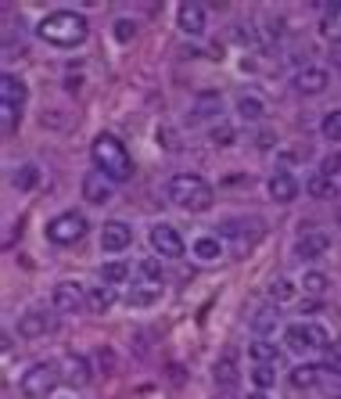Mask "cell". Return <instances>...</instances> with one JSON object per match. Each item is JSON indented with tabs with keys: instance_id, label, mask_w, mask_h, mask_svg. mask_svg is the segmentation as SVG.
<instances>
[{
	"instance_id": "6da1fadb",
	"label": "cell",
	"mask_w": 341,
	"mask_h": 399,
	"mask_svg": "<svg viewBox=\"0 0 341 399\" xmlns=\"http://www.w3.org/2000/svg\"><path fill=\"white\" fill-rule=\"evenodd\" d=\"M36 36H40L43 43H50V47L72 50V47L86 43L90 26H86V18H83V15H76V11H50L47 18H40Z\"/></svg>"
},
{
	"instance_id": "7a4b0ae2",
	"label": "cell",
	"mask_w": 341,
	"mask_h": 399,
	"mask_svg": "<svg viewBox=\"0 0 341 399\" xmlns=\"http://www.w3.org/2000/svg\"><path fill=\"white\" fill-rule=\"evenodd\" d=\"M90 155H94L97 173H104L111 184H126V180L133 177V158L126 155V148H123V141H119V137H111V133L94 137Z\"/></svg>"
},
{
	"instance_id": "3957f363",
	"label": "cell",
	"mask_w": 341,
	"mask_h": 399,
	"mask_svg": "<svg viewBox=\"0 0 341 399\" xmlns=\"http://www.w3.org/2000/svg\"><path fill=\"white\" fill-rule=\"evenodd\" d=\"M165 198L173 202L177 209H184V212H205V209H212L216 191L198 173H177L173 180L165 184Z\"/></svg>"
},
{
	"instance_id": "277c9868",
	"label": "cell",
	"mask_w": 341,
	"mask_h": 399,
	"mask_svg": "<svg viewBox=\"0 0 341 399\" xmlns=\"http://www.w3.org/2000/svg\"><path fill=\"white\" fill-rule=\"evenodd\" d=\"M223 241L230 245L234 256H248L259 241H262V219L255 216H237L223 223Z\"/></svg>"
},
{
	"instance_id": "5b68a950",
	"label": "cell",
	"mask_w": 341,
	"mask_h": 399,
	"mask_svg": "<svg viewBox=\"0 0 341 399\" xmlns=\"http://www.w3.org/2000/svg\"><path fill=\"white\" fill-rule=\"evenodd\" d=\"M58 381H62V367L40 360V364H33V367L22 374L18 392H22V399H47L54 388H58Z\"/></svg>"
},
{
	"instance_id": "8992f818",
	"label": "cell",
	"mask_w": 341,
	"mask_h": 399,
	"mask_svg": "<svg viewBox=\"0 0 341 399\" xmlns=\"http://www.w3.org/2000/svg\"><path fill=\"white\" fill-rule=\"evenodd\" d=\"M83 234H86V216L76 212V209L54 216V219L47 223V238H50L54 245H76Z\"/></svg>"
},
{
	"instance_id": "52a82bcc",
	"label": "cell",
	"mask_w": 341,
	"mask_h": 399,
	"mask_svg": "<svg viewBox=\"0 0 341 399\" xmlns=\"http://www.w3.org/2000/svg\"><path fill=\"white\" fill-rule=\"evenodd\" d=\"M284 341H288V349H291V353H309V349H327L330 334H327L320 324H306V320H298V324H291L288 331H284Z\"/></svg>"
},
{
	"instance_id": "ba28073f",
	"label": "cell",
	"mask_w": 341,
	"mask_h": 399,
	"mask_svg": "<svg viewBox=\"0 0 341 399\" xmlns=\"http://www.w3.org/2000/svg\"><path fill=\"white\" fill-rule=\"evenodd\" d=\"M86 295L90 292H83V284L58 280V284H54V292H50V302H54V310H58V313H79L86 306Z\"/></svg>"
},
{
	"instance_id": "9c48e42d",
	"label": "cell",
	"mask_w": 341,
	"mask_h": 399,
	"mask_svg": "<svg viewBox=\"0 0 341 399\" xmlns=\"http://www.w3.org/2000/svg\"><path fill=\"white\" fill-rule=\"evenodd\" d=\"M147 238H151V248H155L158 256H165V259H180V256H184V238H180L177 226H169V223H155Z\"/></svg>"
},
{
	"instance_id": "30bf717a",
	"label": "cell",
	"mask_w": 341,
	"mask_h": 399,
	"mask_svg": "<svg viewBox=\"0 0 341 399\" xmlns=\"http://www.w3.org/2000/svg\"><path fill=\"white\" fill-rule=\"evenodd\" d=\"M130 241H133V226H130V223L108 219V223L101 226V248H104V252H123V248H130Z\"/></svg>"
},
{
	"instance_id": "8fae6325",
	"label": "cell",
	"mask_w": 341,
	"mask_h": 399,
	"mask_svg": "<svg viewBox=\"0 0 341 399\" xmlns=\"http://www.w3.org/2000/svg\"><path fill=\"white\" fill-rule=\"evenodd\" d=\"M58 367H62V381L72 385V388H83V385H90V378H94V374H90V360L79 356V353H69Z\"/></svg>"
},
{
	"instance_id": "7c38bea8",
	"label": "cell",
	"mask_w": 341,
	"mask_h": 399,
	"mask_svg": "<svg viewBox=\"0 0 341 399\" xmlns=\"http://www.w3.org/2000/svg\"><path fill=\"white\" fill-rule=\"evenodd\" d=\"M266 191H269V198H273L276 205H291V202L298 198V180L288 173V169H280V173H273V177H269Z\"/></svg>"
},
{
	"instance_id": "4fadbf2b",
	"label": "cell",
	"mask_w": 341,
	"mask_h": 399,
	"mask_svg": "<svg viewBox=\"0 0 341 399\" xmlns=\"http://www.w3.org/2000/svg\"><path fill=\"white\" fill-rule=\"evenodd\" d=\"M177 26H180V33H187V36H201L205 33V26H208V15H205V8L201 4H180L177 8Z\"/></svg>"
},
{
	"instance_id": "5bb4252c",
	"label": "cell",
	"mask_w": 341,
	"mask_h": 399,
	"mask_svg": "<svg viewBox=\"0 0 341 399\" xmlns=\"http://www.w3.org/2000/svg\"><path fill=\"white\" fill-rule=\"evenodd\" d=\"M216 385L223 392H234L241 385V371H237V353L234 349H226L219 360H216Z\"/></svg>"
},
{
	"instance_id": "9a60e30c",
	"label": "cell",
	"mask_w": 341,
	"mask_h": 399,
	"mask_svg": "<svg viewBox=\"0 0 341 399\" xmlns=\"http://www.w3.org/2000/svg\"><path fill=\"white\" fill-rule=\"evenodd\" d=\"M295 87H298V94L316 97V94H323V90L330 87V72L320 69V65H309V69H302V72L295 76Z\"/></svg>"
},
{
	"instance_id": "2e32d148",
	"label": "cell",
	"mask_w": 341,
	"mask_h": 399,
	"mask_svg": "<svg viewBox=\"0 0 341 399\" xmlns=\"http://www.w3.org/2000/svg\"><path fill=\"white\" fill-rule=\"evenodd\" d=\"M83 198L90 205H108L111 198H116V195H111V180L104 173H97V169H94V173H86L83 177Z\"/></svg>"
},
{
	"instance_id": "e0dca14e",
	"label": "cell",
	"mask_w": 341,
	"mask_h": 399,
	"mask_svg": "<svg viewBox=\"0 0 341 399\" xmlns=\"http://www.w3.org/2000/svg\"><path fill=\"white\" fill-rule=\"evenodd\" d=\"M47 331H50V317L43 310H29V313L18 317V338L33 341V338H43Z\"/></svg>"
},
{
	"instance_id": "ac0fdd59",
	"label": "cell",
	"mask_w": 341,
	"mask_h": 399,
	"mask_svg": "<svg viewBox=\"0 0 341 399\" xmlns=\"http://www.w3.org/2000/svg\"><path fill=\"white\" fill-rule=\"evenodd\" d=\"M26 97H29V90H26V83H22L15 72H4V76H0V104H15V108H22Z\"/></svg>"
},
{
	"instance_id": "d6986e66",
	"label": "cell",
	"mask_w": 341,
	"mask_h": 399,
	"mask_svg": "<svg viewBox=\"0 0 341 399\" xmlns=\"http://www.w3.org/2000/svg\"><path fill=\"white\" fill-rule=\"evenodd\" d=\"M306 195H309V198H316V202L341 198V191H337V180H334V177H327V173H313V177L306 180Z\"/></svg>"
},
{
	"instance_id": "ffe728a7",
	"label": "cell",
	"mask_w": 341,
	"mask_h": 399,
	"mask_svg": "<svg viewBox=\"0 0 341 399\" xmlns=\"http://www.w3.org/2000/svg\"><path fill=\"white\" fill-rule=\"evenodd\" d=\"M327 248H330V241L320 231H309L295 241V256H302V259H320V256H327Z\"/></svg>"
},
{
	"instance_id": "44dd1931",
	"label": "cell",
	"mask_w": 341,
	"mask_h": 399,
	"mask_svg": "<svg viewBox=\"0 0 341 399\" xmlns=\"http://www.w3.org/2000/svg\"><path fill=\"white\" fill-rule=\"evenodd\" d=\"M223 111V97L219 94H201L194 104H191V123H208Z\"/></svg>"
},
{
	"instance_id": "7402d4cb",
	"label": "cell",
	"mask_w": 341,
	"mask_h": 399,
	"mask_svg": "<svg viewBox=\"0 0 341 399\" xmlns=\"http://www.w3.org/2000/svg\"><path fill=\"white\" fill-rule=\"evenodd\" d=\"M237 116H241L245 123L266 119V101H262L259 94H241V97H237Z\"/></svg>"
},
{
	"instance_id": "603a6c76",
	"label": "cell",
	"mask_w": 341,
	"mask_h": 399,
	"mask_svg": "<svg viewBox=\"0 0 341 399\" xmlns=\"http://www.w3.org/2000/svg\"><path fill=\"white\" fill-rule=\"evenodd\" d=\"M126 299H130V306H137V310H144V306H155V302L162 299V284H151V280H144V284H133Z\"/></svg>"
},
{
	"instance_id": "cb8c5ba5",
	"label": "cell",
	"mask_w": 341,
	"mask_h": 399,
	"mask_svg": "<svg viewBox=\"0 0 341 399\" xmlns=\"http://www.w3.org/2000/svg\"><path fill=\"white\" fill-rule=\"evenodd\" d=\"M276 324H280V313H276L273 306H259V310L252 313V331H255L259 338L273 334V331H276Z\"/></svg>"
},
{
	"instance_id": "d4e9b609",
	"label": "cell",
	"mask_w": 341,
	"mask_h": 399,
	"mask_svg": "<svg viewBox=\"0 0 341 399\" xmlns=\"http://www.w3.org/2000/svg\"><path fill=\"white\" fill-rule=\"evenodd\" d=\"M116 306V288H108V284H97V288L86 295V310L90 313H108Z\"/></svg>"
},
{
	"instance_id": "484cf974",
	"label": "cell",
	"mask_w": 341,
	"mask_h": 399,
	"mask_svg": "<svg viewBox=\"0 0 341 399\" xmlns=\"http://www.w3.org/2000/svg\"><path fill=\"white\" fill-rule=\"evenodd\" d=\"M295 295H298V284H295L291 277H273V280H269V299H273L276 306L291 302Z\"/></svg>"
},
{
	"instance_id": "4316f807",
	"label": "cell",
	"mask_w": 341,
	"mask_h": 399,
	"mask_svg": "<svg viewBox=\"0 0 341 399\" xmlns=\"http://www.w3.org/2000/svg\"><path fill=\"white\" fill-rule=\"evenodd\" d=\"M320 36L330 43H341V4H330L323 22H320Z\"/></svg>"
},
{
	"instance_id": "83f0119b",
	"label": "cell",
	"mask_w": 341,
	"mask_h": 399,
	"mask_svg": "<svg viewBox=\"0 0 341 399\" xmlns=\"http://www.w3.org/2000/svg\"><path fill=\"white\" fill-rule=\"evenodd\" d=\"M291 385H295V388H316V385H320V367H316V364H298V367H291Z\"/></svg>"
},
{
	"instance_id": "f1b7e54d",
	"label": "cell",
	"mask_w": 341,
	"mask_h": 399,
	"mask_svg": "<svg viewBox=\"0 0 341 399\" xmlns=\"http://www.w3.org/2000/svg\"><path fill=\"white\" fill-rule=\"evenodd\" d=\"M320 395L323 399H341V371H330V367H320Z\"/></svg>"
},
{
	"instance_id": "f546056e",
	"label": "cell",
	"mask_w": 341,
	"mask_h": 399,
	"mask_svg": "<svg viewBox=\"0 0 341 399\" xmlns=\"http://www.w3.org/2000/svg\"><path fill=\"white\" fill-rule=\"evenodd\" d=\"M97 277H101V284H108V288H116V284H126L130 266H126V263H104V266L97 270Z\"/></svg>"
},
{
	"instance_id": "4dcf8cb0",
	"label": "cell",
	"mask_w": 341,
	"mask_h": 399,
	"mask_svg": "<svg viewBox=\"0 0 341 399\" xmlns=\"http://www.w3.org/2000/svg\"><path fill=\"white\" fill-rule=\"evenodd\" d=\"M302 288H306V295L320 299V295L330 288V277H327L323 270H306V277H302Z\"/></svg>"
},
{
	"instance_id": "1f68e13d",
	"label": "cell",
	"mask_w": 341,
	"mask_h": 399,
	"mask_svg": "<svg viewBox=\"0 0 341 399\" xmlns=\"http://www.w3.org/2000/svg\"><path fill=\"white\" fill-rule=\"evenodd\" d=\"M11 184H15L18 191H33V187L40 184V165H33V162L18 165V169H15V177H11Z\"/></svg>"
},
{
	"instance_id": "d6a6232c",
	"label": "cell",
	"mask_w": 341,
	"mask_h": 399,
	"mask_svg": "<svg viewBox=\"0 0 341 399\" xmlns=\"http://www.w3.org/2000/svg\"><path fill=\"white\" fill-rule=\"evenodd\" d=\"M248 356L255 360V364H276V341H266V338H255L252 346H248Z\"/></svg>"
},
{
	"instance_id": "836d02e7",
	"label": "cell",
	"mask_w": 341,
	"mask_h": 399,
	"mask_svg": "<svg viewBox=\"0 0 341 399\" xmlns=\"http://www.w3.org/2000/svg\"><path fill=\"white\" fill-rule=\"evenodd\" d=\"M18 123H22V108L0 104V130H4V137H11V133L18 130Z\"/></svg>"
},
{
	"instance_id": "e575fe53",
	"label": "cell",
	"mask_w": 341,
	"mask_h": 399,
	"mask_svg": "<svg viewBox=\"0 0 341 399\" xmlns=\"http://www.w3.org/2000/svg\"><path fill=\"white\" fill-rule=\"evenodd\" d=\"M194 256L205 259V263H208V259H219V256H223V241H219V238H198V241H194Z\"/></svg>"
},
{
	"instance_id": "d590c367",
	"label": "cell",
	"mask_w": 341,
	"mask_h": 399,
	"mask_svg": "<svg viewBox=\"0 0 341 399\" xmlns=\"http://www.w3.org/2000/svg\"><path fill=\"white\" fill-rule=\"evenodd\" d=\"M320 133H323V141H341V108L327 111L320 123Z\"/></svg>"
},
{
	"instance_id": "8d00e7d4",
	"label": "cell",
	"mask_w": 341,
	"mask_h": 399,
	"mask_svg": "<svg viewBox=\"0 0 341 399\" xmlns=\"http://www.w3.org/2000/svg\"><path fill=\"white\" fill-rule=\"evenodd\" d=\"M208 141H212L216 148H230V144L237 141V130H234L230 123H219V126H212V133H208Z\"/></svg>"
},
{
	"instance_id": "74e56055",
	"label": "cell",
	"mask_w": 341,
	"mask_h": 399,
	"mask_svg": "<svg viewBox=\"0 0 341 399\" xmlns=\"http://www.w3.org/2000/svg\"><path fill=\"white\" fill-rule=\"evenodd\" d=\"M234 40L245 43V47H259V29H255L252 22H237V26H234Z\"/></svg>"
},
{
	"instance_id": "f35d334b",
	"label": "cell",
	"mask_w": 341,
	"mask_h": 399,
	"mask_svg": "<svg viewBox=\"0 0 341 399\" xmlns=\"http://www.w3.org/2000/svg\"><path fill=\"white\" fill-rule=\"evenodd\" d=\"M140 273L151 280V284H162V259H155V256H147L144 263H140Z\"/></svg>"
},
{
	"instance_id": "ab89813d",
	"label": "cell",
	"mask_w": 341,
	"mask_h": 399,
	"mask_svg": "<svg viewBox=\"0 0 341 399\" xmlns=\"http://www.w3.org/2000/svg\"><path fill=\"white\" fill-rule=\"evenodd\" d=\"M133 36H137V22H133V18H119V22H116V40H119V43H130Z\"/></svg>"
},
{
	"instance_id": "60d3db41",
	"label": "cell",
	"mask_w": 341,
	"mask_h": 399,
	"mask_svg": "<svg viewBox=\"0 0 341 399\" xmlns=\"http://www.w3.org/2000/svg\"><path fill=\"white\" fill-rule=\"evenodd\" d=\"M252 381H255L259 388H269V385L276 381V374H273V367H269V364H259V367L252 371Z\"/></svg>"
},
{
	"instance_id": "b9f144b4",
	"label": "cell",
	"mask_w": 341,
	"mask_h": 399,
	"mask_svg": "<svg viewBox=\"0 0 341 399\" xmlns=\"http://www.w3.org/2000/svg\"><path fill=\"white\" fill-rule=\"evenodd\" d=\"M320 173H327V177H337V173H341V151H330V155L320 162Z\"/></svg>"
},
{
	"instance_id": "7bdbcfd3",
	"label": "cell",
	"mask_w": 341,
	"mask_h": 399,
	"mask_svg": "<svg viewBox=\"0 0 341 399\" xmlns=\"http://www.w3.org/2000/svg\"><path fill=\"white\" fill-rule=\"evenodd\" d=\"M158 144H165L169 151H177V148H180V144H177V133H173V130H158Z\"/></svg>"
},
{
	"instance_id": "ee69618b",
	"label": "cell",
	"mask_w": 341,
	"mask_h": 399,
	"mask_svg": "<svg viewBox=\"0 0 341 399\" xmlns=\"http://www.w3.org/2000/svg\"><path fill=\"white\" fill-rule=\"evenodd\" d=\"M97 360L108 367V374H116V353H111V349H101V353H97Z\"/></svg>"
},
{
	"instance_id": "f6af8a7d",
	"label": "cell",
	"mask_w": 341,
	"mask_h": 399,
	"mask_svg": "<svg viewBox=\"0 0 341 399\" xmlns=\"http://www.w3.org/2000/svg\"><path fill=\"white\" fill-rule=\"evenodd\" d=\"M323 353H327V360H330V364H341V341H327V349H323Z\"/></svg>"
},
{
	"instance_id": "bcb514c9",
	"label": "cell",
	"mask_w": 341,
	"mask_h": 399,
	"mask_svg": "<svg viewBox=\"0 0 341 399\" xmlns=\"http://www.w3.org/2000/svg\"><path fill=\"white\" fill-rule=\"evenodd\" d=\"M269 144H273V133H269V130H266V133H259V148H269Z\"/></svg>"
},
{
	"instance_id": "7dc6e473",
	"label": "cell",
	"mask_w": 341,
	"mask_h": 399,
	"mask_svg": "<svg viewBox=\"0 0 341 399\" xmlns=\"http://www.w3.org/2000/svg\"><path fill=\"white\" fill-rule=\"evenodd\" d=\"M248 399H266V395H262V392H252V395H248Z\"/></svg>"
},
{
	"instance_id": "c3c4849f",
	"label": "cell",
	"mask_w": 341,
	"mask_h": 399,
	"mask_svg": "<svg viewBox=\"0 0 341 399\" xmlns=\"http://www.w3.org/2000/svg\"><path fill=\"white\" fill-rule=\"evenodd\" d=\"M337 223H341V205H337Z\"/></svg>"
}]
</instances>
